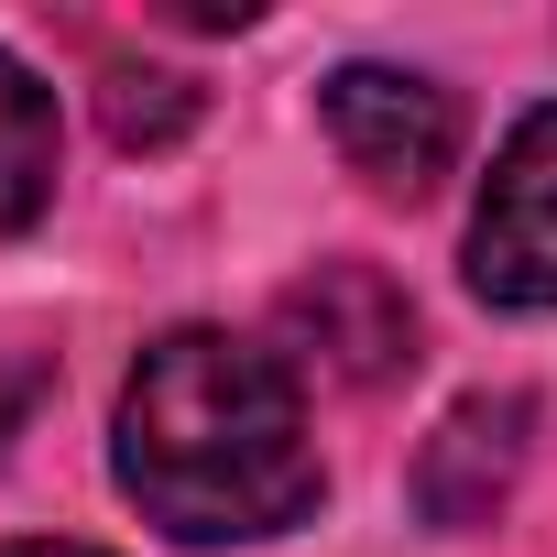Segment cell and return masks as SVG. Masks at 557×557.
I'll list each match as a JSON object with an SVG mask.
<instances>
[{
	"label": "cell",
	"instance_id": "277c9868",
	"mask_svg": "<svg viewBox=\"0 0 557 557\" xmlns=\"http://www.w3.org/2000/svg\"><path fill=\"white\" fill-rule=\"evenodd\" d=\"M285 339L329 383H394L416 361V307L372 262H318L307 285H285Z\"/></svg>",
	"mask_w": 557,
	"mask_h": 557
},
{
	"label": "cell",
	"instance_id": "52a82bcc",
	"mask_svg": "<svg viewBox=\"0 0 557 557\" xmlns=\"http://www.w3.org/2000/svg\"><path fill=\"white\" fill-rule=\"evenodd\" d=\"M110 143H132V153H153V143H175L186 121H197V88L186 77H110Z\"/></svg>",
	"mask_w": 557,
	"mask_h": 557
},
{
	"label": "cell",
	"instance_id": "6da1fadb",
	"mask_svg": "<svg viewBox=\"0 0 557 557\" xmlns=\"http://www.w3.org/2000/svg\"><path fill=\"white\" fill-rule=\"evenodd\" d=\"M121 492L175 546H240V535L307 524L318 448H307L296 372L219 329L153 339L143 372L121 383Z\"/></svg>",
	"mask_w": 557,
	"mask_h": 557
},
{
	"label": "cell",
	"instance_id": "8992f818",
	"mask_svg": "<svg viewBox=\"0 0 557 557\" xmlns=\"http://www.w3.org/2000/svg\"><path fill=\"white\" fill-rule=\"evenodd\" d=\"M55 197V88L0 55V230L45 219Z\"/></svg>",
	"mask_w": 557,
	"mask_h": 557
},
{
	"label": "cell",
	"instance_id": "ba28073f",
	"mask_svg": "<svg viewBox=\"0 0 557 557\" xmlns=\"http://www.w3.org/2000/svg\"><path fill=\"white\" fill-rule=\"evenodd\" d=\"M23 416H34V372H23V361H0V448L23 437Z\"/></svg>",
	"mask_w": 557,
	"mask_h": 557
},
{
	"label": "cell",
	"instance_id": "7a4b0ae2",
	"mask_svg": "<svg viewBox=\"0 0 557 557\" xmlns=\"http://www.w3.org/2000/svg\"><path fill=\"white\" fill-rule=\"evenodd\" d=\"M318 121L339 143V164L383 197H437V175L459 164V99L437 77H405V66H339L318 88Z\"/></svg>",
	"mask_w": 557,
	"mask_h": 557
},
{
	"label": "cell",
	"instance_id": "3957f363",
	"mask_svg": "<svg viewBox=\"0 0 557 557\" xmlns=\"http://www.w3.org/2000/svg\"><path fill=\"white\" fill-rule=\"evenodd\" d=\"M470 285L492 307H557V110H524L492 153L481 219H470Z\"/></svg>",
	"mask_w": 557,
	"mask_h": 557
},
{
	"label": "cell",
	"instance_id": "5b68a950",
	"mask_svg": "<svg viewBox=\"0 0 557 557\" xmlns=\"http://www.w3.org/2000/svg\"><path fill=\"white\" fill-rule=\"evenodd\" d=\"M524 426H535L524 394H470V405H448V426H437L426 459H416V503H426V524H448V535L492 524L503 492H513V470H524Z\"/></svg>",
	"mask_w": 557,
	"mask_h": 557
},
{
	"label": "cell",
	"instance_id": "9c48e42d",
	"mask_svg": "<svg viewBox=\"0 0 557 557\" xmlns=\"http://www.w3.org/2000/svg\"><path fill=\"white\" fill-rule=\"evenodd\" d=\"M0 557H99V546H66V535H34V546H0Z\"/></svg>",
	"mask_w": 557,
	"mask_h": 557
}]
</instances>
